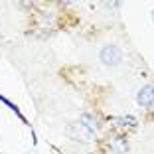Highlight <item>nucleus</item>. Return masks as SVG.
I'll use <instances>...</instances> for the list:
<instances>
[{
	"instance_id": "obj_1",
	"label": "nucleus",
	"mask_w": 154,
	"mask_h": 154,
	"mask_svg": "<svg viewBox=\"0 0 154 154\" xmlns=\"http://www.w3.org/2000/svg\"><path fill=\"white\" fill-rule=\"evenodd\" d=\"M97 131V121H93L91 115H83L79 121L71 122L67 127V136L77 142H91Z\"/></svg>"
},
{
	"instance_id": "obj_2",
	"label": "nucleus",
	"mask_w": 154,
	"mask_h": 154,
	"mask_svg": "<svg viewBox=\"0 0 154 154\" xmlns=\"http://www.w3.org/2000/svg\"><path fill=\"white\" fill-rule=\"evenodd\" d=\"M99 57H101V61H103L107 67H115V65H119L121 63V59H122V54H121V50H119L117 45H113V44H107L101 50V54H99Z\"/></svg>"
},
{
	"instance_id": "obj_3",
	"label": "nucleus",
	"mask_w": 154,
	"mask_h": 154,
	"mask_svg": "<svg viewBox=\"0 0 154 154\" xmlns=\"http://www.w3.org/2000/svg\"><path fill=\"white\" fill-rule=\"evenodd\" d=\"M136 101L140 107H154V85H144L138 95H136Z\"/></svg>"
},
{
	"instance_id": "obj_4",
	"label": "nucleus",
	"mask_w": 154,
	"mask_h": 154,
	"mask_svg": "<svg viewBox=\"0 0 154 154\" xmlns=\"http://www.w3.org/2000/svg\"><path fill=\"white\" fill-rule=\"evenodd\" d=\"M111 150H113L115 154H125L128 150L127 138H125V136H121V134L113 136V138H111Z\"/></svg>"
},
{
	"instance_id": "obj_5",
	"label": "nucleus",
	"mask_w": 154,
	"mask_h": 154,
	"mask_svg": "<svg viewBox=\"0 0 154 154\" xmlns=\"http://www.w3.org/2000/svg\"><path fill=\"white\" fill-rule=\"evenodd\" d=\"M115 122H117L119 127H134L136 117H132V115H121V117L115 119Z\"/></svg>"
},
{
	"instance_id": "obj_6",
	"label": "nucleus",
	"mask_w": 154,
	"mask_h": 154,
	"mask_svg": "<svg viewBox=\"0 0 154 154\" xmlns=\"http://www.w3.org/2000/svg\"><path fill=\"white\" fill-rule=\"evenodd\" d=\"M0 103H2V105H6V107H10V109H12V111H14V113H16V117H18V119H20V121H24V122H26V119H24V115H22V111H20V109H18V105H14V103H12V101H10V99H6V97H4V95H0Z\"/></svg>"
}]
</instances>
